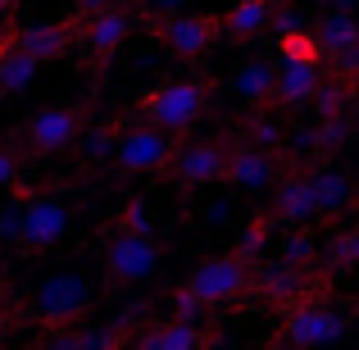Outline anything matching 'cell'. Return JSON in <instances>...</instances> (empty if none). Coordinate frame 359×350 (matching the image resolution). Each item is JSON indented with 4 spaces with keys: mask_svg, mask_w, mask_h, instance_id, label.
<instances>
[{
    "mask_svg": "<svg viewBox=\"0 0 359 350\" xmlns=\"http://www.w3.org/2000/svg\"><path fill=\"white\" fill-rule=\"evenodd\" d=\"M210 96H214V82H201V78L159 82V87H150L146 96L128 109V123H150V128H164V132H187V128L201 123Z\"/></svg>",
    "mask_w": 359,
    "mask_h": 350,
    "instance_id": "cell-1",
    "label": "cell"
},
{
    "mask_svg": "<svg viewBox=\"0 0 359 350\" xmlns=\"http://www.w3.org/2000/svg\"><path fill=\"white\" fill-rule=\"evenodd\" d=\"M96 296H100L96 278H87L82 269H55L50 278L36 282L27 309H32V318L41 328H64V323L87 318L91 305H96Z\"/></svg>",
    "mask_w": 359,
    "mask_h": 350,
    "instance_id": "cell-2",
    "label": "cell"
},
{
    "mask_svg": "<svg viewBox=\"0 0 359 350\" xmlns=\"http://www.w3.org/2000/svg\"><path fill=\"white\" fill-rule=\"evenodd\" d=\"M73 223V201L64 191H46V196H27L23 201V219H18V232H14V245L18 255H46L50 245L64 241Z\"/></svg>",
    "mask_w": 359,
    "mask_h": 350,
    "instance_id": "cell-3",
    "label": "cell"
},
{
    "mask_svg": "<svg viewBox=\"0 0 359 350\" xmlns=\"http://www.w3.org/2000/svg\"><path fill=\"white\" fill-rule=\"evenodd\" d=\"M250 287L259 291V300L273 309V314H287V309L305 305V300L323 296L327 282L318 278V264H291V260H273L269 269L250 273Z\"/></svg>",
    "mask_w": 359,
    "mask_h": 350,
    "instance_id": "cell-4",
    "label": "cell"
},
{
    "mask_svg": "<svg viewBox=\"0 0 359 350\" xmlns=\"http://www.w3.org/2000/svg\"><path fill=\"white\" fill-rule=\"evenodd\" d=\"M250 273H255V260L228 250V255H210V260L196 264V269L187 273V287L210 309H219V305H237L245 291H250Z\"/></svg>",
    "mask_w": 359,
    "mask_h": 350,
    "instance_id": "cell-5",
    "label": "cell"
},
{
    "mask_svg": "<svg viewBox=\"0 0 359 350\" xmlns=\"http://www.w3.org/2000/svg\"><path fill=\"white\" fill-rule=\"evenodd\" d=\"M173 146H177V132L150 128V123H132L128 132H118L109 159H114V168L128 173V177H150V173H164Z\"/></svg>",
    "mask_w": 359,
    "mask_h": 350,
    "instance_id": "cell-6",
    "label": "cell"
},
{
    "mask_svg": "<svg viewBox=\"0 0 359 350\" xmlns=\"http://www.w3.org/2000/svg\"><path fill=\"white\" fill-rule=\"evenodd\" d=\"M105 273L123 287H137V282H150L159 269V245H155V232H128V228H114L105 236Z\"/></svg>",
    "mask_w": 359,
    "mask_h": 350,
    "instance_id": "cell-7",
    "label": "cell"
},
{
    "mask_svg": "<svg viewBox=\"0 0 359 350\" xmlns=\"http://www.w3.org/2000/svg\"><path fill=\"white\" fill-rule=\"evenodd\" d=\"M351 332V323H346V314L337 305H327L323 296L305 300V305L287 309V323L273 332V342L282 346H327V342H341V337Z\"/></svg>",
    "mask_w": 359,
    "mask_h": 350,
    "instance_id": "cell-8",
    "label": "cell"
},
{
    "mask_svg": "<svg viewBox=\"0 0 359 350\" xmlns=\"http://www.w3.org/2000/svg\"><path fill=\"white\" fill-rule=\"evenodd\" d=\"M150 32H155L177 60H201V55H210L214 46H219L223 27H219V14H177L173 9V14H159L155 23H150Z\"/></svg>",
    "mask_w": 359,
    "mask_h": 350,
    "instance_id": "cell-9",
    "label": "cell"
},
{
    "mask_svg": "<svg viewBox=\"0 0 359 350\" xmlns=\"http://www.w3.org/2000/svg\"><path fill=\"white\" fill-rule=\"evenodd\" d=\"M82 128H87V109L82 105H50L41 114H32L18 132H23L27 155H64L78 141Z\"/></svg>",
    "mask_w": 359,
    "mask_h": 350,
    "instance_id": "cell-10",
    "label": "cell"
},
{
    "mask_svg": "<svg viewBox=\"0 0 359 350\" xmlns=\"http://www.w3.org/2000/svg\"><path fill=\"white\" fill-rule=\"evenodd\" d=\"M223 164H228V141H177L164 173L187 191H201L223 177Z\"/></svg>",
    "mask_w": 359,
    "mask_h": 350,
    "instance_id": "cell-11",
    "label": "cell"
},
{
    "mask_svg": "<svg viewBox=\"0 0 359 350\" xmlns=\"http://www.w3.org/2000/svg\"><path fill=\"white\" fill-rule=\"evenodd\" d=\"M318 64H327L341 78H359V18L355 14H327L314 27Z\"/></svg>",
    "mask_w": 359,
    "mask_h": 350,
    "instance_id": "cell-12",
    "label": "cell"
},
{
    "mask_svg": "<svg viewBox=\"0 0 359 350\" xmlns=\"http://www.w3.org/2000/svg\"><path fill=\"white\" fill-rule=\"evenodd\" d=\"M273 214L269 223H309L314 219V173L309 164H278L273 177Z\"/></svg>",
    "mask_w": 359,
    "mask_h": 350,
    "instance_id": "cell-13",
    "label": "cell"
},
{
    "mask_svg": "<svg viewBox=\"0 0 359 350\" xmlns=\"http://www.w3.org/2000/svg\"><path fill=\"white\" fill-rule=\"evenodd\" d=\"M223 177H228L237 191L245 196H259L273 187L278 177V155L264 146H250V141H232L228 146V164H223Z\"/></svg>",
    "mask_w": 359,
    "mask_h": 350,
    "instance_id": "cell-14",
    "label": "cell"
},
{
    "mask_svg": "<svg viewBox=\"0 0 359 350\" xmlns=\"http://www.w3.org/2000/svg\"><path fill=\"white\" fill-rule=\"evenodd\" d=\"M132 23H137V14H132V5H118V0H105V5L87 9V23H82V41L91 46V55H114L123 41H128Z\"/></svg>",
    "mask_w": 359,
    "mask_h": 350,
    "instance_id": "cell-15",
    "label": "cell"
},
{
    "mask_svg": "<svg viewBox=\"0 0 359 350\" xmlns=\"http://www.w3.org/2000/svg\"><path fill=\"white\" fill-rule=\"evenodd\" d=\"M318 60H278L273 64V109H305L318 91Z\"/></svg>",
    "mask_w": 359,
    "mask_h": 350,
    "instance_id": "cell-16",
    "label": "cell"
},
{
    "mask_svg": "<svg viewBox=\"0 0 359 350\" xmlns=\"http://www.w3.org/2000/svg\"><path fill=\"white\" fill-rule=\"evenodd\" d=\"M9 41H14L23 55H32L36 64H50V60H64L69 46L78 41V23H73V18H46V23L18 27Z\"/></svg>",
    "mask_w": 359,
    "mask_h": 350,
    "instance_id": "cell-17",
    "label": "cell"
},
{
    "mask_svg": "<svg viewBox=\"0 0 359 350\" xmlns=\"http://www.w3.org/2000/svg\"><path fill=\"white\" fill-rule=\"evenodd\" d=\"M137 350H196V346H214L223 342L214 328H196L187 318H164V323H150V328H132L128 337Z\"/></svg>",
    "mask_w": 359,
    "mask_h": 350,
    "instance_id": "cell-18",
    "label": "cell"
},
{
    "mask_svg": "<svg viewBox=\"0 0 359 350\" xmlns=\"http://www.w3.org/2000/svg\"><path fill=\"white\" fill-rule=\"evenodd\" d=\"M314 173V219H341L355 201V182L341 168H309Z\"/></svg>",
    "mask_w": 359,
    "mask_h": 350,
    "instance_id": "cell-19",
    "label": "cell"
},
{
    "mask_svg": "<svg viewBox=\"0 0 359 350\" xmlns=\"http://www.w3.org/2000/svg\"><path fill=\"white\" fill-rule=\"evenodd\" d=\"M273 5H278V0H237L228 14H219L223 36H232V41H255L259 32H269Z\"/></svg>",
    "mask_w": 359,
    "mask_h": 350,
    "instance_id": "cell-20",
    "label": "cell"
},
{
    "mask_svg": "<svg viewBox=\"0 0 359 350\" xmlns=\"http://www.w3.org/2000/svg\"><path fill=\"white\" fill-rule=\"evenodd\" d=\"M232 91L245 109H273V60H245L232 78Z\"/></svg>",
    "mask_w": 359,
    "mask_h": 350,
    "instance_id": "cell-21",
    "label": "cell"
},
{
    "mask_svg": "<svg viewBox=\"0 0 359 350\" xmlns=\"http://www.w3.org/2000/svg\"><path fill=\"white\" fill-rule=\"evenodd\" d=\"M36 69H41V64L9 41L5 55H0V96H23V91L36 82Z\"/></svg>",
    "mask_w": 359,
    "mask_h": 350,
    "instance_id": "cell-22",
    "label": "cell"
},
{
    "mask_svg": "<svg viewBox=\"0 0 359 350\" xmlns=\"http://www.w3.org/2000/svg\"><path fill=\"white\" fill-rule=\"evenodd\" d=\"M346 137H351V114L318 119V132L309 137V150H314V159H332L337 150L346 146Z\"/></svg>",
    "mask_w": 359,
    "mask_h": 350,
    "instance_id": "cell-23",
    "label": "cell"
},
{
    "mask_svg": "<svg viewBox=\"0 0 359 350\" xmlns=\"http://www.w3.org/2000/svg\"><path fill=\"white\" fill-rule=\"evenodd\" d=\"M359 264V228H341L327 241V269H355Z\"/></svg>",
    "mask_w": 359,
    "mask_h": 350,
    "instance_id": "cell-24",
    "label": "cell"
},
{
    "mask_svg": "<svg viewBox=\"0 0 359 350\" xmlns=\"http://www.w3.org/2000/svg\"><path fill=\"white\" fill-rule=\"evenodd\" d=\"M278 55H282V60H318L314 32H305V27H296V32H282V36H278Z\"/></svg>",
    "mask_w": 359,
    "mask_h": 350,
    "instance_id": "cell-25",
    "label": "cell"
},
{
    "mask_svg": "<svg viewBox=\"0 0 359 350\" xmlns=\"http://www.w3.org/2000/svg\"><path fill=\"white\" fill-rule=\"evenodd\" d=\"M114 228H128V232H155V219H150V205L141 201V196H132V201H123V214Z\"/></svg>",
    "mask_w": 359,
    "mask_h": 350,
    "instance_id": "cell-26",
    "label": "cell"
},
{
    "mask_svg": "<svg viewBox=\"0 0 359 350\" xmlns=\"http://www.w3.org/2000/svg\"><path fill=\"white\" fill-rule=\"evenodd\" d=\"M168 305H173V318H187V323H201V318L210 314V305H205V300L196 296L191 287H177V291H173V300H168Z\"/></svg>",
    "mask_w": 359,
    "mask_h": 350,
    "instance_id": "cell-27",
    "label": "cell"
},
{
    "mask_svg": "<svg viewBox=\"0 0 359 350\" xmlns=\"http://www.w3.org/2000/svg\"><path fill=\"white\" fill-rule=\"evenodd\" d=\"M269 228H273L269 219H250V223L241 228V236H237V245H232V250L245 255V260H255V255L264 250V236H269Z\"/></svg>",
    "mask_w": 359,
    "mask_h": 350,
    "instance_id": "cell-28",
    "label": "cell"
},
{
    "mask_svg": "<svg viewBox=\"0 0 359 350\" xmlns=\"http://www.w3.org/2000/svg\"><path fill=\"white\" fill-rule=\"evenodd\" d=\"M282 260H291V264H318V245H314V236H305V232H296V236H287L282 241Z\"/></svg>",
    "mask_w": 359,
    "mask_h": 350,
    "instance_id": "cell-29",
    "label": "cell"
},
{
    "mask_svg": "<svg viewBox=\"0 0 359 350\" xmlns=\"http://www.w3.org/2000/svg\"><path fill=\"white\" fill-rule=\"evenodd\" d=\"M78 137H82V150H87V159H105L109 150H114V128H91V132L82 128Z\"/></svg>",
    "mask_w": 359,
    "mask_h": 350,
    "instance_id": "cell-30",
    "label": "cell"
},
{
    "mask_svg": "<svg viewBox=\"0 0 359 350\" xmlns=\"http://www.w3.org/2000/svg\"><path fill=\"white\" fill-rule=\"evenodd\" d=\"M14 177H18V150L0 146V187H9Z\"/></svg>",
    "mask_w": 359,
    "mask_h": 350,
    "instance_id": "cell-31",
    "label": "cell"
},
{
    "mask_svg": "<svg viewBox=\"0 0 359 350\" xmlns=\"http://www.w3.org/2000/svg\"><path fill=\"white\" fill-rule=\"evenodd\" d=\"M9 300H14V287L0 278V318H9Z\"/></svg>",
    "mask_w": 359,
    "mask_h": 350,
    "instance_id": "cell-32",
    "label": "cell"
},
{
    "mask_svg": "<svg viewBox=\"0 0 359 350\" xmlns=\"http://www.w3.org/2000/svg\"><path fill=\"white\" fill-rule=\"evenodd\" d=\"M155 5H159V14H173V9L182 5V0H155Z\"/></svg>",
    "mask_w": 359,
    "mask_h": 350,
    "instance_id": "cell-33",
    "label": "cell"
},
{
    "mask_svg": "<svg viewBox=\"0 0 359 350\" xmlns=\"http://www.w3.org/2000/svg\"><path fill=\"white\" fill-rule=\"evenodd\" d=\"M96 5H105V0H78V9H96Z\"/></svg>",
    "mask_w": 359,
    "mask_h": 350,
    "instance_id": "cell-34",
    "label": "cell"
},
{
    "mask_svg": "<svg viewBox=\"0 0 359 350\" xmlns=\"http://www.w3.org/2000/svg\"><path fill=\"white\" fill-rule=\"evenodd\" d=\"M9 5H14V0H0V14H9Z\"/></svg>",
    "mask_w": 359,
    "mask_h": 350,
    "instance_id": "cell-35",
    "label": "cell"
},
{
    "mask_svg": "<svg viewBox=\"0 0 359 350\" xmlns=\"http://www.w3.org/2000/svg\"><path fill=\"white\" fill-rule=\"evenodd\" d=\"M5 46H9V36H0V55H5Z\"/></svg>",
    "mask_w": 359,
    "mask_h": 350,
    "instance_id": "cell-36",
    "label": "cell"
},
{
    "mask_svg": "<svg viewBox=\"0 0 359 350\" xmlns=\"http://www.w3.org/2000/svg\"><path fill=\"white\" fill-rule=\"evenodd\" d=\"M0 337H5V318H0Z\"/></svg>",
    "mask_w": 359,
    "mask_h": 350,
    "instance_id": "cell-37",
    "label": "cell"
},
{
    "mask_svg": "<svg viewBox=\"0 0 359 350\" xmlns=\"http://www.w3.org/2000/svg\"><path fill=\"white\" fill-rule=\"evenodd\" d=\"M351 5H359V0H351Z\"/></svg>",
    "mask_w": 359,
    "mask_h": 350,
    "instance_id": "cell-38",
    "label": "cell"
}]
</instances>
